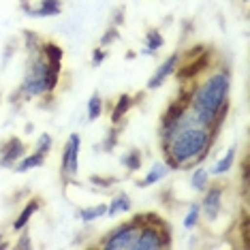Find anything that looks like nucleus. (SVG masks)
<instances>
[{
  "label": "nucleus",
  "mask_w": 250,
  "mask_h": 250,
  "mask_svg": "<svg viewBox=\"0 0 250 250\" xmlns=\"http://www.w3.org/2000/svg\"><path fill=\"white\" fill-rule=\"evenodd\" d=\"M214 141L216 135L209 133L206 126H201L190 109L178 122L161 126L163 158L169 171L190 169L201 165L208 158Z\"/></svg>",
  "instance_id": "nucleus-1"
},
{
  "label": "nucleus",
  "mask_w": 250,
  "mask_h": 250,
  "mask_svg": "<svg viewBox=\"0 0 250 250\" xmlns=\"http://www.w3.org/2000/svg\"><path fill=\"white\" fill-rule=\"evenodd\" d=\"M231 71L227 66L212 71L209 75L199 82L197 86H192L188 109L195 113L201 126H206L209 133L218 137L220 126L227 120L231 101Z\"/></svg>",
  "instance_id": "nucleus-2"
},
{
  "label": "nucleus",
  "mask_w": 250,
  "mask_h": 250,
  "mask_svg": "<svg viewBox=\"0 0 250 250\" xmlns=\"http://www.w3.org/2000/svg\"><path fill=\"white\" fill-rule=\"evenodd\" d=\"M60 71L52 66L47 60L43 58V54H30L28 56V66L24 73V79L20 83L18 94L21 96V101H30L37 96L52 94L60 83Z\"/></svg>",
  "instance_id": "nucleus-3"
},
{
  "label": "nucleus",
  "mask_w": 250,
  "mask_h": 250,
  "mask_svg": "<svg viewBox=\"0 0 250 250\" xmlns=\"http://www.w3.org/2000/svg\"><path fill=\"white\" fill-rule=\"evenodd\" d=\"M139 235L135 242V250H158L171 246V229L167 220L161 218L156 212L139 214Z\"/></svg>",
  "instance_id": "nucleus-4"
},
{
  "label": "nucleus",
  "mask_w": 250,
  "mask_h": 250,
  "mask_svg": "<svg viewBox=\"0 0 250 250\" xmlns=\"http://www.w3.org/2000/svg\"><path fill=\"white\" fill-rule=\"evenodd\" d=\"M139 227H141V223H139V214H137L135 218L126 220V223H120L116 229H111L103 237V242H101L99 246L105 250H135Z\"/></svg>",
  "instance_id": "nucleus-5"
},
{
  "label": "nucleus",
  "mask_w": 250,
  "mask_h": 250,
  "mask_svg": "<svg viewBox=\"0 0 250 250\" xmlns=\"http://www.w3.org/2000/svg\"><path fill=\"white\" fill-rule=\"evenodd\" d=\"M209 62L212 60H209L208 49H203L201 54L192 56V58H182L180 56V64L175 66L173 75H175V79H178V83H190L192 79H197L203 71L208 69Z\"/></svg>",
  "instance_id": "nucleus-6"
},
{
  "label": "nucleus",
  "mask_w": 250,
  "mask_h": 250,
  "mask_svg": "<svg viewBox=\"0 0 250 250\" xmlns=\"http://www.w3.org/2000/svg\"><path fill=\"white\" fill-rule=\"evenodd\" d=\"M79 150H82V137L77 133H73L64 146V152H62V167H60L62 184H69L75 178L79 169Z\"/></svg>",
  "instance_id": "nucleus-7"
},
{
  "label": "nucleus",
  "mask_w": 250,
  "mask_h": 250,
  "mask_svg": "<svg viewBox=\"0 0 250 250\" xmlns=\"http://www.w3.org/2000/svg\"><path fill=\"white\" fill-rule=\"evenodd\" d=\"M223 195H225V184H212L206 186V190H203V199L199 206H201V214L209 223H214L218 218L220 209H223Z\"/></svg>",
  "instance_id": "nucleus-8"
},
{
  "label": "nucleus",
  "mask_w": 250,
  "mask_h": 250,
  "mask_svg": "<svg viewBox=\"0 0 250 250\" xmlns=\"http://www.w3.org/2000/svg\"><path fill=\"white\" fill-rule=\"evenodd\" d=\"M24 154H26V146L21 144V139L9 137L2 146H0V167H4V169L13 167Z\"/></svg>",
  "instance_id": "nucleus-9"
},
{
  "label": "nucleus",
  "mask_w": 250,
  "mask_h": 250,
  "mask_svg": "<svg viewBox=\"0 0 250 250\" xmlns=\"http://www.w3.org/2000/svg\"><path fill=\"white\" fill-rule=\"evenodd\" d=\"M180 56H182L180 52H173L171 56H169V58L165 60L163 64H161V66H158V69H156V73H154V75H152L150 79H147V86H146V88H147V90H158V88H161L163 83H165V82H167L169 77L173 75L175 66L180 64Z\"/></svg>",
  "instance_id": "nucleus-10"
},
{
  "label": "nucleus",
  "mask_w": 250,
  "mask_h": 250,
  "mask_svg": "<svg viewBox=\"0 0 250 250\" xmlns=\"http://www.w3.org/2000/svg\"><path fill=\"white\" fill-rule=\"evenodd\" d=\"M21 11L30 18H56L62 13V0H41L39 7H30L28 2L21 4Z\"/></svg>",
  "instance_id": "nucleus-11"
},
{
  "label": "nucleus",
  "mask_w": 250,
  "mask_h": 250,
  "mask_svg": "<svg viewBox=\"0 0 250 250\" xmlns=\"http://www.w3.org/2000/svg\"><path fill=\"white\" fill-rule=\"evenodd\" d=\"M41 206H43L41 197H30V199H28L26 206H24V209H21L20 216L15 218V223H13V231H24L26 227H28V223H30V218L39 212V209H41Z\"/></svg>",
  "instance_id": "nucleus-12"
},
{
  "label": "nucleus",
  "mask_w": 250,
  "mask_h": 250,
  "mask_svg": "<svg viewBox=\"0 0 250 250\" xmlns=\"http://www.w3.org/2000/svg\"><path fill=\"white\" fill-rule=\"evenodd\" d=\"M186 111H188V101H184L182 96L173 99L171 103L165 107L163 118H161V126H165V124H173V122H178Z\"/></svg>",
  "instance_id": "nucleus-13"
},
{
  "label": "nucleus",
  "mask_w": 250,
  "mask_h": 250,
  "mask_svg": "<svg viewBox=\"0 0 250 250\" xmlns=\"http://www.w3.org/2000/svg\"><path fill=\"white\" fill-rule=\"evenodd\" d=\"M135 107V96L124 92L116 99V105H113V111H111V124H120L124 122V118H126V113Z\"/></svg>",
  "instance_id": "nucleus-14"
},
{
  "label": "nucleus",
  "mask_w": 250,
  "mask_h": 250,
  "mask_svg": "<svg viewBox=\"0 0 250 250\" xmlns=\"http://www.w3.org/2000/svg\"><path fill=\"white\" fill-rule=\"evenodd\" d=\"M41 54H43V58L47 60L52 66H56V69H62V58H64V52H62V47H60L58 43L43 41Z\"/></svg>",
  "instance_id": "nucleus-15"
},
{
  "label": "nucleus",
  "mask_w": 250,
  "mask_h": 250,
  "mask_svg": "<svg viewBox=\"0 0 250 250\" xmlns=\"http://www.w3.org/2000/svg\"><path fill=\"white\" fill-rule=\"evenodd\" d=\"M167 173H169L167 165H165V163H156L154 167H150V171H147L146 178L137 182V186H139V188H147V186H152V184H156V182H161L163 178H167Z\"/></svg>",
  "instance_id": "nucleus-16"
},
{
  "label": "nucleus",
  "mask_w": 250,
  "mask_h": 250,
  "mask_svg": "<svg viewBox=\"0 0 250 250\" xmlns=\"http://www.w3.org/2000/svg\"><path fill=\"white\" fill-rule=\"evenodd\" d=\"M130 208H133V203H130V197L126 195V192H118V195L109 201V206H107V214H105V216L113 218L116 214L130 212Z\"/></svg>",
  "instance_id": "nucleus-17"
},
{
  "label": "nucleus",
  "mask_w": 250,
  "mask_h": 250,
  "mask_svg": "<svg viewBox=\"0 0 250 250\" xmlns=\"http://www.w3.org/2000/svg\"><path fill=\"white\" fill-rule=\"evenodd\" d=\"M43 163H45V154H41V152H32L30 156H21L18 163V167H15V171L18 173H26V171H30V169H37V167H43Z\"/></svg>",
  "instance_id": "nucleus-18"
},
{
  "label": "nucleus",
  "mask_w": 250,
  "mask_h": 250,
  "mask_svg": "<svg viewBox=\"0 0 250 250\" xmlns=\"http://www.w3.org/2000/svg\"><path fill=\"white\" fill-rule=\"evenodd\" d=\"M144 43H146V49H144V54H150V56H154L158 49L165 45V39L161 35V30L158 28H150V30L146 32V39H144Z\"/></svg>",
  "instance_id": "nucleus-19"
},
{
  "label": "nucleus",
  "mask_w": 250,
  "mask_h": 250,
  "mask_svg": "<svg viewBox=\"0 0 250 250\" xmlns=\"http://www.w3.org/2000/svg\"><path fill=\"white\" fill-rule=\"evenodd\" d=\"M235 154H237L235 146L229 147V150H227V154H225L223 158H218L216 167H214L209 173H214V175H225V173H229V171H231V167H235Z\"/></svg>",
  "instance_id": "nucleus-20"
},
{
  "label": "nucleus",
  "mask_w": 250,
  "mask_h": 250,
  "mask_svg": "<svg viewBox=\"0 0 250 250\" xmlns=\"http://www.w3.org/2000/svg\"><path fill=\"white\" fill-rule=\"evenodd\" d=\"M120 163L126 171H139L141 163H144V154H141V150H137V147H130L126 154L120 158Z\"/></svg>",
  "instance_id": "nucleus-21"
},
{
  "label": "nucleus",
  "mask_w": 250,
  "mask_h": 250,
  "mask_svg": "<svg viewBox=\"0 0 250 250\" xmlns=\"http://www.w3.org/2000/svg\"><path fill=\"white\" fill-rule=\"evenodd\" d=\"M105 214H107V203H96V206L79 209V218H82L83 223H92L96 218H103Z\"/></svg>",
  "instance_id": "nucleus-22"
},
{
  "label": "nucleus",
  "mask_w": 250,
  "mask_h": 250,
  "mask_svg": "<svg viewBox=\"0 0 250 250\" xmlns=\"http://www.w3.org/2000/svg\"><path fill=\"white\" fill-rule=\"evenodd\" d=\"M124 126V122L120 124H111V128L107 130V135H105V139H103V150L105 152H111V150H116V146H118V141H120V130Z\"/></svg>",
  "instance_id": "nucleus-23"
},
{
  "label": "nucleus",
  "mask_w": 250,
  "mask_h": 250,
  "mask_svg": "<svg viewBox=\"0 0 250 250\" xmlns=\"http://www.w3.org/2000/svg\"><path fill=\"white\" fill-rule=\"evenodd\" d=\"M190 184H192V188L195 190L203 192L206 190V186L209 184V171L208 169H203V167H197L195 171H192V175H190Z\"/></svg>",
  "instance_id": "nucleus-24"
},
{
  "label": "nucleus",
  "mask_w": 250,
  "mask_h": 250,
  "mask_svg": "<svg viewBox=\"0 0 250 250\" xmlns=\"http://www.w3.org/2000/svg\"><path fill=\"white\" fill-rule=\"evenodd\" d=\"M199 223H201V206L197 201H192L184 216V229H195Z\"/></svg>",
  "instance_id": "nucleus-25"
},
{
  "label": "nucleus",
  "mask_w": 250,
  "mask_h": 250,
  "mask_svg": "<svg viewBox=\"0 0 250 250\" xmlns=\"http://www.w3.org/2000/svg\"><path fill=\"white\" fill-rule=\"evenodd\" d=\"M24 41H26V49H28V56L30 54H39L43 47V39L32 30H24Z\"/></svg>",
  "instance_id": "nucleus-26"
},
{
  "label": "nucleus",
  "mask_w": 250,
  "mask_h": 250,
  "mask_svg": "<svg viewBox=\"0 0 250 250\" xmlns=\"http://www.w3.org/2000/svg\"><path fill=\"white\" fill-rule=\"evenodd\" d=\"M101 113H103V99L99 92H92L88 101V120H96V118H101Z\"/></svg>",
  "instance_id": "nucleus-27"
},
{
  "label": "nucleus",
  "mask_w": 250,
  "mask_h": 250,
  "mask_svg": "<svg viewBox=\"0 0 250 250\" xmlns=\"http://www.w3.org/2000/svg\"><path fill=\"white\" fill-rule=\"evenodd\" d=\"M52 144H54V139H52V135L49 133H43L41 137L37 139V146H35V152H41V154L47 156L49 154V150H52Z\"/></svg>",
  "instance_id": "nucleus-28"
},
{
  "label": "nucleus",
  "mask_w": 250,
  "mask_h": 250,
  "mask_svg": "<svg viewBox=\"0 0 250 250\" xmlns=\"http://www.w3.org/2000/svg\"><path fill=\"white\" fill-rule=\"evenodd\" d=\"M118 39H120V32H118V28H116V26H109V28H107V30H105V35L101 37L99 47H107V45L116 43Z\"/></svg>",
  "instance_id": "nucleus-29"
},
{
  "label": "nucleus",
  "mask_w": 250,
  "mask_h": 250,
  "mask_svg": "<svg viewBox=\"0 0 250 250\" xmlns=\"http://www.w3.org/2000/svg\"><path fill=\"white\" fill-rule=\"evenodd\" d=\"M90 182L96 186H101V188H111V186L118 182V178H113V175H109V178H105V175H90Z\"/></svg>",
  "instance_id": "nucleus-30"
},
{
  "label": "nucleus",
  "mask_w": 250,
  "mask_h": 250,
  "mask_svg": "<svg viewBox=\"0 0 250 250\" xmlns=\"http://www.w3.org/2000/svg\"><path fill=\"white\" fill-rule=\"evenodd\" d=\"M15 248H18V250H28V248H32L30 233H28V231L21 233V235H20V240H18V244H15Z\"/></svg>",
  "instance_id": "nucleus-31"
},
{
  "label": "nucleus",
  "mask_w": 250,
  "mask_h": 250,
  "mask_svg": "<svg viewBox=\"0 0 250 250\" xmlns=\"http://www.w3.org/2000/svg\"><path fill=\"white\" fill-rule=\"evenodd\" d=\"M105 56H107L105 47H94V49H92V64H94V66H99L101 62L105 60Z\"/></svg>",
  "instance_id": "nucleus-32"
},
{
  "label": "nucleus",
  "mask_w": 250,
  "mask_h": 250,
  "mask_svg": "<svg viewBox=\"0 0 250 250\" xmlns=\"http://www.w3.org/2000/svg\"><path fill=\"white\" fill-rule=\"evenodd\" d=\"M124 24V9L120 7L118 11H113V26L116 28H120Z\"/></svg>",
  "instance_id": "nucleus-33"
},
{
  "label": "nucleus",
  "mask_w": 250,
  "mask_h": 250,
  "mask_svg": "<svg viewBox=\"0 0 250 250\" xmlns=\"http://www.w3.org/2000/svg\"><path fill=\"white\" fill-rule=\"evenodd\" d=\"M7 248H9V244L2 242V233H0V250H7Z\"/></svg>",
  "instance_id": "nucleus-34"
},
{
  "label": "nucleus",
  "mask_w": 250,
  "mask_h": 250,
  "mask_svg": "<svg viewBox=\"0 0 250 250\" xmlns=\"http://www.w3.org/2000/svg\"><path fill=\"white\" fill-rule=\"evenodd\" d=\"M126 60H130V58H135V52H126V56H124Z\"/></svg>",
  "instance_id": "nucleus-35"
},
{
  "label": "nucleus",
  "mask_w": 250,
  "mask_h": 250,
  "mask_svg": "<svg viewBox=\"0 0 250 250\" xmlns=\"http://www.w3.org/2000/svg\"><path fill=\"white\" fill-rule=\"evenodd\" d=\"M24 2H30V0H20V4H24Z\"/></svg>",
  "instance_id": "nucleus-36"
},
{
  "label": "nucleus",
  "mask_w": 250,
  "mask_h": 250,
  "mask_svg": "<svg viewBox=\"0 0 250 250\" xmlns=\"http://www.w3.org/2000/svg\"><path fill=\"white\" fill-rule=\"evenodd\" d=\"M244 2H248V0H244Z\"/></svg>",
  "instance_id": "nucleus-37"
}]
</instances>
